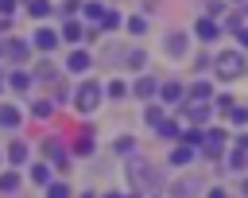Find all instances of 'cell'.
<instances>
[{
    "instance_id": "cell-3",
    "label": "cell",
    "mask_w": 248,
    "mask_h": 198,
    "mask_svg": "<svg viewBox=\"0 0 248 198\" xmlns=\"http://www.w3.org/2000/svg\"><path fill=\"white\" fill-rule=\"evenodd\" d=\"M39 159H46L58 175H66L70 163H74V151H70V144H62L58 136H43V140H39Z\"/></svg>"
},
{
    "instance_id": "cell-22",
    "label": "cell",
    "mask_w": 248,
    "mask_h": 198,
    "mask_svg": "<svg viewBox=\"0 0 248 198\" xmlns=\"http://www.w3.org/2000/svg\"><path fill=\"white\" fill-rule=\"evenodd\" d=\"M112 151H116V155L136 151V136H128V132H124V136H116V140H112Z\"/></svg>"
},
{
    "instance_id": "cell-31",
    "label": "cell",
    "mask_w": 248,
    "mask_h": 198,
    "mask_svg": "<svg viewBox=\"0 0 248 198\" xmlns=\"http://www.w3.org/2000/svg\"><path fill=\"white\" fill-rule=\"evenodd\" d=\"M198 35H202V39H213V23H202V19H198Z\"/></svg>"
},
{
    "instance_id": "cell-23",
    "label": "cell",
    "mask_w": 248,
    "mask_h": 198,
    "mask_svg": "<svg viewBox=\"0 0 248 198\" xmlns=\"http://www.w3.org/2000/svg\"><path fill=\"white\" fill-rule=\"evenodd\" d=\"M120 23H124V16H120L116 8H108V12H105V19H101V31H116Z\"/></svg>"
},
{
    "instance_id": "cell-35",
    "label": "cell",
    "mask_w": 248,
    "mask_h": 198,
    "mask_svg": "<svg viewBox=\"0 0 248 198\" xmlns=\"http://www.w3.org/2000/svg\"><path fill=\"white\" fill-rule=\"evenodd\" d=\"M4 167H8V155H4V148H0V171H4Z\"/></svg>"
},
{
    "instance_id": "cell-13",
    "label": "cell",
    "mask_w": 248,
    "mask_h": 198,
    "mask_svg": "<svg viewBox=\"0 0 248 198\" xmlns=\"http://www.w3.org/2000/svg\"><path fill=\"white\" fill-rule=\"evenodd\" d=\"M70 151H74V159H93L97 155V136L93 132H78L70 140Z\"/></svg>"
},
{
    "instance_id": "cell-15",
    "label": "cell",
    "mask_w": 248,
    "mask_h": 198,
    "mask_svg": "<svg viewBox=\"0 0 248 198\" xmlns=\"http://www.w3.org/2000/svg\"><path fill=\"white\" fill-rule=\"evenodd\" d=\"M50 12H54V4H50V0H23V16H31L35 23H43Z\"/></svg>"
},
{
    "instance_id": "cell-29",
    "label": "cell",
    "mask_w": 248,
    "mask_h": 198,
    "mask_svg": "<svg viewBox=\"0 0 248 198\" xmlns=\"http://www.w3.org/2000/svg\"><path fill=\"white\" fill-rule=\"evenodd\" d=\"M170 159H174V163H190V159H194V151H190V148H174V155H170Z\"/></svg>"
},
{
    "instance_id": "cell-5",
    "label": "cell",
    "mask_w": 248,
    "mask_h": 198,
    "mask_svg": "<svg viewBox=\"0 0 248 198\" xmlns=\"http://www.w3.org/2000/svg\"><path fill=\"white\" fill-rule=\"evenodd\" d=\"M31 85H35L31 66H8V93H12V97L27 101V97H31Z\"/></svg>"
},
{
    "instance_id": "cell-16",
    "label": "cell",
    "mask_w": 248,
    "mask_h": 198,
    "mask_svg": "<svg viewBox=\"0 0 248 198\" xmlns=\"http://www.w3.org/2000/svg\"><path fill=\"white\" fill-rule=\"evenodd\" d=\"M50 101H54L58 109H62V105H74V85H70L66 78H62V82H54V85H50Z\"/></svg>"
},
{
    "instance_id": "cell-4",
    "label": "cell",
    "mask_w": 248,
    "mask_h": 198,
    "mask_svg": "<svg viewBox=\"0 0 248 198\" xmlns=\"http://www.w3.org/2000/svg\"><path fill=\"white\" fill-rule=\"evenodd\" d=\"M31 47H35V54H39V58H50V54L62 47V35H58V27H50V23H39V27L31 31Z\"/></svg>"
},
{
    "instance_id": "cell-1",
    "label": "cell",
    "mask_w": 248,
    "mask_h": 198,
    "mask_svg": "<svg viewBox=\"0 0 248 198\" xmlns=\"http://www.w3.org/2000/svg\"><path fill=\"white\" fill-rule=\"evenodd\" d=\"M101 101H108V97H105V85H101L97 78H81V82L74 85V109H78L81 116L97 113V109H101Z\"/></svg>"
},
{
    "instance_id": "cell-21",
    "label": "cell",
    "mask_w": 248,
    "mask_h": 198,
    "mask_svg": "<svg viewBox=\"0 0 248 198\" xmlns=\"http://www.w3.org/2000/svg\"><path fill=\"white\" fill-rule=\"evenodd\" d=\"M143 62H147V54H143L140 47H132V50H124V66H128V70H143Z\"/></svg>"
},
{
    "instance_id": "cell-14",
    "label": "cell",
    "mask_w": 248,
    "mask_h": 198,
    "mask_svg": "<svg viewBox=\"0 0 248 198\" xmlns=\"http://www.w3.org/2000/svg\"><path fill=\"white\" fill-rule=\"evenodd\" d=\"M54 109H58V105H54L50 97H31V101H27L31 120H50V116H54Z\"/></svg>"
},
{
    "instance_id": "cell-7",
    "label": "cell",
    "mask_w": 248,
    "mask_h": 198,
    "mask_svg": "<svg viewBox=\"0 0 248 198\" xmlns=\"http://www.w3.org/2000/svg\"><path fill=\"white\" fill-rule=\"evenodd\" d=\"M62 70H66V74H74V78H81V74H89V70H93V54H89L85 47H70V50H66V58H62Z\"/></svg>"
},
{
    "instance_id": "cell-19",
    "label": "cell",
    "mask_w": 248,
    "mask_h": 198,
    "mask_svg": "<svg viewBox=\"0 0 248 198\" xmlns=\"http://www.w3.org/2000/svg\"><path fill=\"white\" fill-rule=\"evenodd\" d=\"M155 89H159V82H155L151 74H140V78H136V85H132V93H136V97H155Z\"/></svg>"
},
{
    "instance_id": "cell-20",
    "label": "cell",
    "mask_w": 248,
    "mask_h": 198,
    "mask_svg": "<svg viewBox=\"0 0 248 198\" xmlns=\"http://www.w3.org/2000/svg\"><path fill=\"white\" fill-rule=\"evenodd\" d=\"M43 198H74V186H70L66 179H54V182L43 190Z\"/></svg>"
},
{
    "instance_id": "cell-28",
    "label": "cell",
    "mask_w": 248,
    "mask_h": 198,
    "mask_svg": "<svg viewBox=\"0 0 248 198\" xmlns=\"http://www.w3.org/2000/svg\"><path fill=\"white\" fill-rule=\"evenodd\" d=\"M159 136H163V140H182V132H178L174 120H163V124H159Z\"/></svg>"
},
{
    "instance_id": "cell-10",
    "label": "cell",
    "mask_w": 248,
    "mask_h": 198,
    "mask_svg": "<svg viewBox=\"0 0 248 198\" xmlns=\"http://www.w3.org/2000/svg\"><path fill=\"white\" fill-rule=\"evenodd\" d=\"M23 120H27V113L16 101H0V132H19Z\"/></svg>"
},
{
    "instance_id": "cell-18",
    "label": "cell",
    "mask_w": 248,
    "mask_h": 198,
    "mask_svg": "<svg viewBox=\"0 0 248 198\" xmlns=\"http://www.w3.org/2000/svg\"><path fill=\"white\" fill-rule=\"evenodd\" d=\"M128 93H132V85H128L124 78H108V82H105V97H108V101H124Z\"/></svg>"
},
{
    "instance_id": "cell-24",
    "label": "cell",
    "mask_w": 248,
    "mask_h": 198,
    "mask_svg": "<svg viewBox=\"0 0 248 198\" xmlns=\"http://www.w3.org/2000/svg\"><path fill=\"white\" fill-rule=\"evenodd\" d=\"M19 12H23V0H0V16L4 19H16Z\"/></svg>"
},
{
    "instance_id": "cell-32",
    "label": "cell",
    "mask_w": 248,
    "mask_h": 198,
    "mask_svg": "<svg viewBox=\"0 0 248 198\" xmlns=\"http://www.w3.org/2000/svg\"><path fill=\"white\" fill-rule=\"evenodd\" d=\"M8 35H12V19H4V16H0V39H8Z\"/></svg>"
},
{
    "instance_id": "cell-9",
    "label": "cell",
    "mask_w": 248,
    "mask_h": 198,
    "mask_svg": "<svg viewBox=\"0 0 248 198\" xmlns=\"http://www.w3.org/2000/svg\"><path fill=\"white\" fill-rule=\"evenodd\" d=\"M4 155H8V167H27V163H31V144H27L23 136H12V140L4 144Z\"/></svg>"
},
{
    "instance_id": "cell-11",
    "label": "cell",
    "mask_w": 248,
    "mask_h": 198,
    "mask_svg": "<svg viewBox=\"0 0 248 198\" xmlns=\"http://www.w3.org/2000/svg\"><path fill=\"white\" fill-rule=\"evenodd\" d=\"M23 182H27V175L19 167H4L0 171V198H16L23 190Z\"/></svg>"
},
{
    "instance_id": "cell-34",
    "label": "cell",
    "mask_w": 248,
    "mask_h": 198,
    "mask_svg": "<svg viewBox=\"0 0 248 198\" xmlns=\"http://www.w3.org/2000/svg\"><path fill=\"white\" fill-rule=\"evenodd\" d=\"M101 198H124V194H120V190H108V194H101Z\"/></svg>"
},
{
    "instance_id": "cell-30",
    "label": "cell",
    "mask_w": 248,
    "mask_h": 198,
    "mask_svg": "<svg viewBox=\"0 0 248 198\" xmlns=\"http://www.w3.org/2000/svg\"><path fill=\"white\" fill-rule=\"evenodd\" d=\"M0 101H8V66H0Z\"/></svg>"
},
{
    "instance_id": "cell-12",
    "label": "cell",
    "mask_w": 248,
    "mask_h": 198,
    "mask_svg": "<svg viewBox=\"0 0 248 198\" xmlns=\"http://www.w3.org/2000/svg\"><path fill=\"white\" fill-rule=\"evenodd\" d=\"M31 74H35V82H43V85H54V82H62V66L54 62V58H39L35 66H31Z\"/></svg>"
},
{
    "instance_id": "cell-8",
    "label": "cell",
    "mask_w": 248,
    "mask_h": 198,
    "mask_svg": "<svg viewBox=\"0 0 248 198\" xmlns=\"http://www.w3.org/2000/svg\"><path fill=\"white\" fill-rule=\"evenodd\" d=\"M58 35H62V43H70V47H85L89 27H85L78 16H70V19H62V23H58Z\"/></svg>"
},
{
    "instance_id": "cell-26",
    "label": "cell",
    "mask_w": 248,
    "mask_h": 198,
    "mask_svg": "<svg viewBox=\"0 0 248 198\" xmlns=\"http://www.w3.org/2000/svg\"><path fill=\"white\" fill-rule=\"evenodd\" d=\"M159 93H163V101H178L182 97V85L178 82H167V85H159Z\"/></svg>"
},
{
    "instance_id": "cell-2",
    "label": "cell",
    "mask_w": 248,
    "mask_h": 198,
    "mask_svg": "<svg viewBox=\"0 0 248 198\" xmlns=\"http://www.w3.org/2000/svg\"><path fill=\"white\" fill-rule=\"evenodd\" d=\"M35 58V47H31V35H8L0 39V66H31Z\"/></svg>"
},
{
    "instance_id": "cell-33",
    "label": "cell",
    "mask_w": 248,
    "mask_h": 198,
    "mask_svg": "<svg viewBox=\"0 0 248 198\" xmlns=\"http://www.w3.org/2000/svg\"><path fill=\"white\" fill-rule=\"evenodd\" d=\"M74 198H101V194H97V190H78Z\"/></svg>"
},
{
    "instance_id": "cell-6",
    "label": "cell",
    "mask_w": 248,
    "mask_h": 198,
    "mask_svg": "<svg viewBox=\"0 0 248 198\" xmlns=\"http://www.w3.org/2000/svg\"><path fill=\"white\" fill-rule=\"evenodd\" d=\"M23 175H27V182H31L35 190H46V186H50V182L58 179V171H54V167H50L46 159H31V163L23 167Z\"/></svg>"
},
{
    "instance_id": "cell-27",
    "label": "cell",
    "mask_w": 248,
    "mask_h": 198,
    "mask_svg": "<svg viewBox=\"0 0 248 198\" xmlns=\"http://www.w3.org/2000/svg\"><path fill=\"white\" fill-rule=\"evenodd\" d=\"M143 120H147L151 128H159V124H163V109H159V105H147V109H143Z\"/></svg>"
},
{
    "instance_id": "cell-25",
    "label": "cell",
    "mask_w": 248,
    "mask_h": 198,
    "mask_svg": "<svg viewBox=\"0 0 248 198\" xmlns=\"http://www.w3.org/2000/svg\"><path fill=\"white\" fill-rule=\"evenodd\" d=\"M124 27H128L132 35H143V31H147V19H143V16H128V19H124Z\"/></svg>"
},
{
    "instance_id": "cell-17",
    "label": "cell",
    "mask_w": 248,
    "mask_h": 198,
    "mask_svg": "<svg viewBox=\"0 0 248 198\" xmlns=\"http://www.w3.org/2000/svg\"><path fill=\"white\" fill-rule=\"evenodd\" d=\"M105 12H108V8H105L101 0H81V16H85V19L93 23V27H101V19H105Z\"/></svg>"
}]
</instances>
